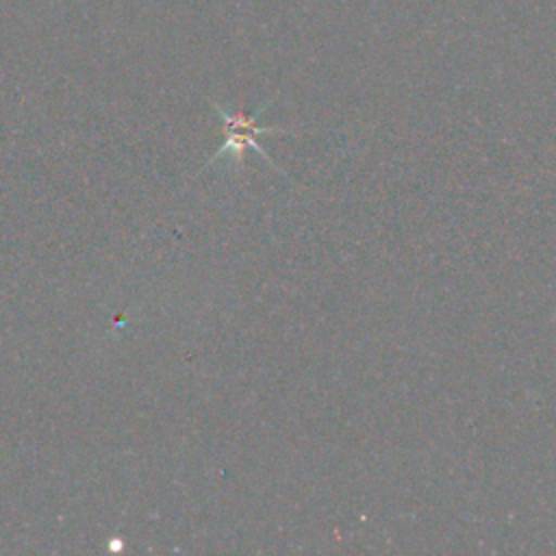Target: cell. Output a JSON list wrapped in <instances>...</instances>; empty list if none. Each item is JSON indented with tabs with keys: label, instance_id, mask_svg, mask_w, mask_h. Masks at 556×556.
<instances>
[{
	"label": "cell",
	"instance_id": "cell-1",
	"mask_svg": "<svg viewBox=\"0 0 556 556\" xmlns=\"http://www.w3.org/2000/svg\"><path fill=\"white\" fill-rule=\"evenodd\" d=\"M265 106H267V104H263V106H261L256 113H252V115H243V113H228V111H224L219 104H213V109H215V111L222 115V119H224V135H226V141H224V146L208 159L206 165H211L213 161L222 159V156L228 154V152H230L232 163L241 165V163H243V152H245V148H252V150L258 152L265 161H269V165L276 167V163L269 159V154L256 143V135L278 132V128H267V126H258V124H256V119H258V115L263 113Z\"/></svg>",
	"mask_w": 556,
	"mask_h": 556
}]
</instances>
